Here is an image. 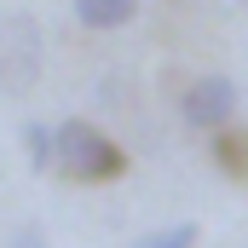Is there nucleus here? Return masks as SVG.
<instances>
[{
  "mask_svg": "<svg viewBox=\"0 0 248 248\" xmlns=\"http://www.w3.org/2000/svg\"><path fill=\"white\" fill-rule=\"evenodd\" d=\"M52 173H63L69 185H110L127 173V150L98 122L69 116V122H58V168Z\"/></svg>",
  "mask_w": 248,
  "mask_h": 248,
  "instance_id": "nucleus-1",
  "label": "nucleus"
},
{
  "mask_svg": "<svg viewBox=\"0 0 248 248\" xmlns=\"http://www.w3.org/2000/svg\"><path fill=\"white\" fill-rule=\"evenodd\" d=\"M41 58H46L41 23L29 12H6L0 17V93H29L41 81Z\"/></svg>",
  "mask_w": 248,
  "mask_h": 248,
  "instance_id": "nucleus-2",
  "label": "nucleus"
},
{
  "mask_svg": "<svg viewBox=\"0 0 248 248\" xmlns=\"http://www.w3.org/2000/svg\"><path fill=\"white\" fill-rule=\"evenodd\" d=\"M237 104H243V93H237L231 75H196L185 87V98H179V116L196 133H219V127L237 122Z\"/></svg>",
  "mask_w": 248,
  "mask_h": 248,
  "instance_id": "nucleus-3",
  "label": "nucleus"
},
{
  "mask_svg": "<svg viewBox=\"0 0 248 248\" xmlns=\"http://www.w3.org/2000/svg\"><path fill=\"white\" fill-rule=\"evenodd\" d=\"M87 29H127L139 17V0H69Z\"/></svg>",
  "mask_w": 248,
  "mask_h": 248,
  "instance_id": "nucleus-4",
  "label": "nucleus"
},
{
  "mask_svg": "<svg viewBox=\"0 0 248 248\" xmlns=\"http://www.w3.org/2000/svg\"><path fill=\"white\" fill-rule=\"evenodd\" d=\"M23 156H29L35 173H52V168H58V127L23 122Z\"/></svg>",
  "mask_w": 248,
  "mask_h": 248,
  "instance_id": "nucleus-5",
  "label": "nucleus"
},
{
  "mask_svg": "<svg viewBox=\"0 0 248 248\" xmlns=\"http://www.w3.org/2000/svg\"><path fill=\"white\" fill-rule=\"evenodd\" d=\"M214 162H219V173H231V179L248 173V133L243 127H219V133H214Z\"/></svg>",
  "mask_w": 248,
  "mask_h": 248,
  "instance_id": "nucleus-6",
  "label": "nucleus"
},
{
  "mask_svg": "<svg viewBox=\"0 0 248 248\" xmlns=\"http://www.w3.org/2000/svg\"><path fill=\"white\" fill-rule=\"evenodd\" d=\"M190 243H196V225L185 219V225H168V231H150V237H139L133 248H190Z\"/></svg>",
  "mask_w": 248,
  "mask_h": 248,
  "instance_id": "nucleus-7",
  "label": "nucleus"
},
{
  "mask_svg": "<svg viewBox=\"0 0 248 248\" xmlns=\"http://www.w3.org/2000/svg\"><path fill=\"white\" fill-rule=\"evenodd\" d=\"M12 248H46V237H41V231H35V225H23V231H17V237H12Z\"/></svg>",
  "mask_w": 248,
  "mask_h": 248,
  "instance_id": "nucleus-8",
  "label": "nucleus"
}]
</instances>
